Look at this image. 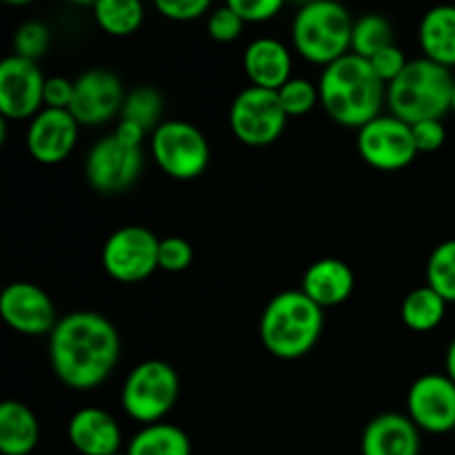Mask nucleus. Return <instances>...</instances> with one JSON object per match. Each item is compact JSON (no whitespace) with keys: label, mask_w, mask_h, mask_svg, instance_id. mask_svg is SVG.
I'll return each instance as SVG.
<instances>
[{"label":"nucleus","mask_w":455,"mask_h":455,"mask_svg":"<svg viewBox=\"0 0 455 455\" xmlns=\"http://www.w3.org/2000/svg\"><path fill=\"white\" fill-rule=\"evenodd\" d=\"M278 98L289 118H300L318 107L320 89L307 78H291L284 87L278 89Z\"/></svg>","instance_id":"c85d7f7f"},{"label":"nucleus","mask_w":455,"mask_h":455,"mask_svg":"<svg viewBox=\"0 0 455 455\" xmlns=\"http://www.w3.org/2000/svg\"><path fill=\"white\" fill-rule=\"evenodd\" d=\"M451 114H455V84H453V100H451Z\"/></svg>","instance_id":"ea45409f"},{"label":"nucleus","mask_w":455,"mask_h":455,"mask_svg":"<svg viewBox=\"0 0 455 455\" xmlns=\"http://www.w3.org/2000/svg\"><path fill=\"white\" fill-rule=\"evenodd\" d=\"M156 9L172 22H191L209 16L212 4L207 0H158Z\"/></svg>","instance_id":"473e14b6"},{"label":"nucleus","mask_w":455,"mask_h":455,"mask_svg":"<svg viewBox=\"0 0 455 455\" xmlns=\"http://www.w3.org/2000/svg\"><path fill=\"white\" fill-rule=\"evenodd\" d=\"M120 358V336L107 315L74 311L49 333V363L65 387L89 391L114 373Z\"/></svg>","instance_id":"f257e3e1"},{"label":"nucleus","mask_w":455,"mask_h":455,"mask_svg":"<svg viewBox=\"0 0 455 455\" xmlns=\"http://www.w3.org/2000/svg\"><path fill=\"white\" fill-rule=\"evenodd\" d=\"M67 438L80 455H120L123 434L111 413L100 407H83L69 418Z\"/></svg>","instance_id":"f3484780"},{"label":"nucleus","mask_w":455,"mask_h":455,"mask_svg":"<svg viewBox=\"0 0 455 455\" xmlns=\"http://www.w3.org/2000/svg\"><path fill=\"white\" fill-rule=\"evenodd\" d=\"M447 305L440 293H435L429 284L411 289L400 305V320L407 329L416 333H429L443 324L447 315Z\"/></svg>","instance_id":"5701e85b"},{"label":"nucleus","mask_w":455,"mask_h":455,"mask_svg":"<svg viewBox=\"0 0 455 455\" xmlns=\"http://www.w3.org/2000/svg\"><path fill=\"white\" fill-rule=\"evenodd\" d=\"M229 4L243 18L244 25L269 22L283 12V3L280 0H229Z\"/></svg>","instance_id":"72a5a7b5"},{"label":"nucleus","mask_w":455,"mask_h":455,"mask_svg":"<svg viewBox=\"0 0 455 455\" xmlns=\"http://www.w3.org/2000/svg\"><path fill=\"white\" fill-rule=\"evenodd\" d=\"M93 20L109 36H132L145 22V7L138 0H98L93 3Z\"/></svg>","instance_id":"393cba45"},{"label":"nucleus","mask_w":455,"mask_h":455,"mask_svg":"<svg viewBox=\"0 0 455 455\" xmlns=\"http://www.w3.org/2000/svg\"><path fill=\"white\" fill-rule=\"evenodd\" d=\"M243 69L251 87L278 92L293 78L291 52L278 38H256L244 49Z\"/></svg>","instance_id":"6ab92c4d"},{"label":"nucleus","mask_w":455,"mask_h":455,"mask_svg":"<svg viewBox=\"0 0 455 455\" xmlns=\"http://www.w3.org/2000/svg\"><path fill=\"white\" fill-rule=\"evenodd\" d=\"M418 43L422 58L443 65L447 69L455 67V7L440 4L429 9L418 25Z\"/></svg>","instance_id":"412c9836"},{"label":"nucleus","mask_w":455,"mask_h":455,"mask_svg":"<svg viewBox=\"0 0 455 455\" xmlns=\"http://www.w3.org/2000/svg\"><path fill=\"white\" fill-rule=\"evenodd\" d=\"M455 78L451 69L427 58L409 60L407 69L387 87L389 114L407 124L443 120L451 114Z\"/></svg>","instance_id":"20e7f679"},{"label":"nucleus","mask_w":455,"mask_h":455,"mask_svg":"<svg viewBox=\"0 0 455 455\" xmlns=\"http://www.w3.org/2000/svg\"><path fill=\"white\" fill-rule=\"evenodd\" d=\"M78 120L67 109L44 107L29 120L25 145L31 158L40 164H58L71 156L78 142Z\"/></svg>","instance_id":"dca6fc26"},{"label":"nucleus","mask_w":455,"mask_h":455,"mask_svg":"<svg viewBox=\"0 0 455 455\" xmlns=\"http://www.w3.org/2000/svg\"><path fill=\"white\" fill-rule=\"evenodd\" d=\"M289 116L280 105L278 92L244 87L229 107V127L247 147H269L287 129Z\"/></svg>","instance_id":"1a4fd4ad"},{"label":"nucleus","mask_w":455,"mask_h":455,"mask_svg":"<svg viewBox=\"0 0 455 455\" xmlns=\"http://www.w3.org/2000/svg\"><path fill=\"white\" fill-rule=\"evenodd\" d=\"M444 373L455 382V338L449 342L447 355H444Z\"/></svg>","instance_id":"58836bf2"},{"label":"nucleus","mask_w":455,"mask_h":455,"mask_svg":"<svg viewBox=\"0 0 455 455\" xmlns=\"http://www.w3.org/2000/svg\"><path fill=\"white\" fill-rule=\"evenodd\" d=\"M395 44L394 25L382 13H363L354 20V31H351V53L371 60L382 49Z\"/></svg>","instance_id":"a878e982"},{"label":"nucleus","mask_w":455,"mask_h":455,"mask_svg":"<svg viewBox=\"0 0 455 455\" xmlns=\"http://www.w3.org/2000/svg\"><path fill=\"white\" fill-rule=\"evenodd\" d=\"M411 132L418 154H434V151L443 149L447 142V127L443 120H425V123L411 124Z\"/></svg>","instance_id":"c9c22d12"},{"label":"nucleus","mask_w":455,"mask_h":455,"mask_svg":"<svg viewBox=\"0 0 455 455\" xmlns=\"http://www.w3.org/2000/svg\"><path fill=\"white\" fill-rule=\"evenodd\" d=\"M427 284L451 305L455 302V238L444 240L427 258Z\"/></svg>","instance_id":"cd10ccee"},{"label":"nucleus","mask_w":455,"mask_h":455,"mask_svg":"<svg viewBox=\"0 0 455 455\" xmlns=\"http://www.w3.org/2000/svg\"><path fill=\"white\" fill-rule=\"evenodd\" d=\"M158 249L160 238L147 227H120L102 244V269L116 283H142L156 269H160Z\"/></svg>","instance_id":"6e6552de"},{"label":"nucleus","mask_w":455,"mask_h":455,"mask_svg":"<svg viewBox=\"0 0 455 455\" xmlns=\"http://www.w3.org/2000/svg\"><path fill=\"white\" fill-rule=\"evenodd\" d=\"M407 416L425 434L444 435L455 429V382L447 373H425L407 391Z\"/></svg>","instance_id":"f8f14e48"},{"label":"nucleus","mask_w":455,"mask_h":455,"mask_svg":"<svg viewBox=\"0 0 455 455\" xmlns=\"http://www.w3.org/2000/svg\"><path fill=\"white\" fill-rule=\"evenodd\" d=\"M355 147L360 158L378 172H400L418 156L411 124L395 118L394 114L378 116L358 129Z\"/></svg>","instance_id":"9d476101"},{"label":"nucleus","mask_w":455,"mask_h":455,"mask_svg":"<svg viewBox=\"0 0 455 455\" xmlns=\"http://www.w3.org/2000/svg\"><path fill=\"white\" fill-rule=\"evenodd\" d=\"M0 318L22 336H49L60 320L52 296L27 280L9 283L0 291Z\"/></svg>","instance_id":"4468645a"},{"label":"nucleus","mask_w":455,"mask_h":455,"mask_svg":"<svg viewBox=\"0 0 455 455\" xmlns=\"http://www.w3.org/2000/svg\"><path fill=\"white\" fill-rule=\"evenodd\" d=\"M369 65H371V69L376 71L378 78H380L382 83L389 87V84L394 83V80L398 78L404 69H407L409 60L398 44H391V47L382 49L380 53H376V56L369 60Z\"/></svg>","instance_id":"f704fd0d"},{"label":"nucleus","mask_w":455,"mask_h":455,"mask_svg":"<svg viewBox=\"0 0 455 455\" xmlns=\"http://www.w3.org/2000/svg\"><path fill=\"white\" fill-rule=\"evenodd\" d=\"M40 443V422L34 409L20 400L0 404V451L3 455H29Z\"/></svg>","instance_id":"4be33fe9"},{"label":"nucleus","mask_w":455,"mask_h":455,"mask_svg":"<svg viewBox=\"0 0 455 455\" xmlns=\"http://www.w3.org/2000/svg\"><path fill=\"white\" fill-rule=\"evenodd\" d=\"M320 105L333 123L347 129H363L382 116L387 105V84L371 69L369 60L347 53L324 67L320 74Z\"/></svg>","instance_id":"f03ea898"},{"label":"nucleus","mask_w":455,"mask_h":455,"mask_svg":"<svg viewBox=\"0 0 455 455\" xmlns=\"http://www.w3.org/2000/svg\"><path fill=\"white\" fill-rule=\"evenodd\" d=\"M324 311L300 289L280 291L260 315V342L274 358L300 360L318 345Z\"/></svg>","instance_id":"7ed1b4c3"},{"label":"nucleus","mask_w":455,"mask_h":455,"mask_svg":"<svg viewBox=\"0 0 455 455\" xmlns=\"http://www.w3.org/2000/svg\"><path fill=\"white\" fill-rule=\"evenodd\" d=\"M44 83L38 62L7 56L0 62V114L4 120H31L44 109Z\"/></svg>","instance_id":"2eb2a0df"},{"label":"nucleus","mask_w":455,"mask_h":455,"mask_svg":"<svg viewBox=\"0 0 455 455\" xmlns=\"http://www.w3.org/2000/svg\"><path fill=\"white\" fill-rule=\"evenodd\" d=\"M180 398V376L164 360H145L127 373L120 389V404L142 427L164 422Z\"/></svg>","instance_id":"423d86ee"},{"label":"nucleus","mask_w":455,"mask_h":455,"mask_svg":"<svg viewBox=\"0 0 455 455\" xmlns=\"http://www.w3.org/2000/svg\"><path fill=\"white\" fill-rule=\"evenodd\" d=\"M71 100H74V80L65 78V76L47 78V83H44V107L69 111Z\"/></svg>","instance_id":"e433bc0d"},{"label":"nucleus","mask_w":455,"mask_h":455,"mask_svg":"<svg viewBox=\"0 0 455 455\" xmlns=\"http://www.w3.org/2000/svg\"><path fill=\"white\" fill-rule=\"evenodd\" d=\"M127 92L123 80L109 69H87L74 80V100L71 116L78 120L80 127H100L111 118L120 116Z\"/></svg>","instance_id":"ddd939ff"},{"label":"nucleus","mask_w":455,"mask_h":455,"mask_svg":"<svg viewBox=\"0 0 455 455\" xmlns=\"http://www.w3.org/2000/svg\"><path fill=\"white\" fill-rule=\"evenodd\" d=\"M124 455H191V440L172 422L147 425L129 440Z\"/></svg>","instance_id":"b1692460"},{"label":"nucleus","mask_w":455,"mask_h":455,"mask_svg":"<svg viewBox=\"0 0 455 455\" xmlns=\"http://www.w3.org/2000/svg\"><path fill=\"white\" fill-rule=\"evenodd\" d=\"M354 18L342 4L331 0H314L302 4L291 22V40L296 52L311 65L329 67L351 53Z\"/></svg>","instance_id":"39448f33"},{"label":"nucleus","mask_w":455,"mask_h":455,"mask_svg":"<svg viewBox=\"0 0 455 455\" xmlns=\"http://www.w3.org/2000/svg\"><path fill=\"white\" fill-rule=\"evenodd\" d=\"M243 29H244L243 18L231 9L229 3L209 12L207 34L212 36L216 43H234V40L240 38Z\"/></svg>","instance_id":"2f4dec72"},{"label":"nucleus","mask_w":455,"mask_h":455,"mask_svg":"<svg viewBox=\"0 0 455 455\" xmlns=\"http://www.w3.org/2000/svg\"><path fill=\"white\" fill-rule=\"evenodd\" d=\"M363 455H420V429L404 413H380L364 427Z\"/></svg>","instance_id":"aec40b11"},{"label":"nucleus","mask_w":455,"mask_h":455,"mask_svg":"<svg viewBox=\"0 0 455 455\" xmlns=\"http://www.w3.org/2000/svg\"><path fill=\"white\" fill-rule=\"evenodd\" d=\"M355 289V274L340 258H320L311 262L300 280V291L320 309H333L351 298Z\"/></svg>","instance_id":"a211bd4d"},{"label":"nucleus","mask_w":455,"mask_h":455,"mask_svg":"<svg viewBox=\"0 0 455 455\" xmlns=\"http://www.w3.org/2000/svg\"><path fill=\"white\" fill-rule=\"evenodd\" d=\"M163 111V93L156 87H149V84H140V87H133L132 92H127L123 111H120V120L136 124L145 133H154L164 123Z\"/></svg>","instance_id":"bb28decb"},{"label":"nucleus","mask_w":455,"mask_h":455,"mask_svg":"<svg viewBox=\"0 0 455 455\" xmlns=\"http://www.w3.org/2000/svg\"><path fill=\"white\" fill-rule=\"evenodd\" d=\"M145 169V154L140 147L124 145L116 133L93 142L84 158V178L100 194H120L140 178Z\"/></svg>","instance_id":"9b49d317"},{"label":"nucleus","mask_w":455,"mask_h":455,"mask_svg":"<svg viewBox=\"0 0 455 455\" xmlns=\"http://www.w3.org/2000/svg\"><path fill=\"white\" fill-rule=\"evenodd\" d=\"M52 44V31L44 22L27 20L13 34V56L38 62Z\"/></svg>","instance_id":"c756f323"},{"label":"nucleus","mask_w":455,"mask_h":455,"mask_svg":"<svg viewBox=\"0 0 455 455\" xmlns=\"http://www.w3.org/2000/svg\"><path fill=\"white\" fill-rule=\"evenodd\" d=\"M194 262V247L189 240L180 238V235H167L160 240L158 249V267L167 274H180L187 271Z\"/></svg>","instance_id":"7c9ffc66"},{"label":"nucleus","mask_w":455,"mask_h":455,"mask_svg":"<svg viewBox=\"0 0 455 455\" xmlns=\"http://www.w3.org/2000/svg\"><path fill=\"white\" fill-rule=\"evenodd\" d=\"M149 151L154 163L173 180H196L207 172L212 160L204 133L187 120H164L151 133Z\"/></svg>","instance_id":"0eeeda50"},{"label":"nucleus","mask_w":455,"mask_h":455,"mask_svg":"<svg viewBox=\"0 0 455 455\" xmlns=\"http://www.w3.org/2000/svg\"><path fill=\"white\" fill-rule=\"evenodd\" d=\"M114 133H116V138H120V140L124 142V145L140 147V149H142V140H145V136H147L140 127H136V124H132V123H124V120H120Z\"/></svg>","instance_id":"4c0bfd02"}]
</instances>
